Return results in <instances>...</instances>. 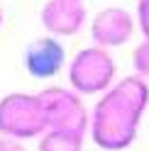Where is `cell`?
<instances>
[{
    "label": "cell",
    "mask_w": 149,
    "mask_h": 151,
    "mask_svg": "<svg viewBox=\"0 0 149 151\" xmlns=\"http://www.w3.org/2000/svg\"><path fill=\"white\" fill-rule=\"evenodd\" d=\"M37 98L42 102L46 129L86 137V132H88V110L83 107L81 98L73 90L51 86V88H44L42 93H37Z\"/></svg>",
    "instance_id": "277c9868"
},
{
    "label": "cell",
    "mask_w": 149,
    "mask_h": 151,
    "mask_svg": "<svg viewBox=\"0 0 149 151\" xmlns=\"http://www.w3.org/2000/svg\"><path fill=\"white\" fill-rule=\"evenodd\" d=\"M0 24H3V7H0Z\"/></svg>",
    "instance_id": "7c38bea8"
},
{
    "label": "cell",
    "mask_w": 149,
    "mask_h": 151,
    "mask_svg": "<svg viewBox=\"0 0 149 151\" xmlns=\"http://www.w3.org/2000/svg\"><path fill=\"white\" fill-rule=\"evenodd\" d=\"M81 149H83V137L56 129H46L39 137V146H37V151H81Z\"/></svg>",
    "instance_id": "ba28073f"
},
{
    "label": "cell",
    "mask_w": 149,
    "mask_h": 151,
    "mask_svg": "<svg viewBox=\"0 0 149 151\" xmlns=\"http://www.w3.org/2000/svg\"><path fill=\"white\" fill-rule=\"evenodd\" d=\"M117 66L108 49L86 46L69 63V81L76 95H98L105 93L115 81Z\"/></svg>",
    "instance_id": "3957f363"
},
{
    "label": "cell",
    "mask_w": 149,
    "mask_h": 151,
    "mask_svg": "<svg viewBox=\"0 0 149 151\" xmlns=\"http://www.w3.org/2000/svg\"><path fill=\"white\" fill-rule=\"evenodd\" d=\"M137 20H139V29H142L144 39L149 42V0H139V5H137Z\"/></svg>",
    "instance_id": "30bf717a"
},
{
    "label": "cell",
    "mask_w": 149,
    "mask_h": 151,
    "mask_svg": "<svg viewBox=\"0 0 149 151\" xmlns=\"http://www.w3.org/2000/svg\"><path fill=\"white\" fill-rule=\"evenodd\" d=\"M78 3H83V0H78Z\"/></svg>",
    "instance_id": "4fadbf2b"
},
{
    "label": "cell",
    "mask_w": 149,
    "mask_h": 151,
    "mask_svg": "<svg viewBox=\"0 0 149 151\" xmlns=\"http://www.w3.org/2000/svg\"><path fill=\"white\" fill-rule=\"evenodd\" d=\"M0 151H27V149L22 146V141H17V139L0 137Z\"/></svg>",
    "instance_id": "8fae6325"
},
{
    "label": "cell",
    "mask_w": 149,
    "mask_h": 151,
    "mask_svg": "<svg viewBox=\"0 0 149 151\" xmlns=\"http://www.w3.org/2000/svg\"><path fill=\"white\" fill-rule=\"evenodd\" d=\"M135 68H137V73H139L142 81L149 78V42L147 39L139 44L137 51H135Z\"/></svg>",
    "instance_id": "9c48e42d"
},
{
    "label": "cell",
    "mask_w": 149,
    "mask_h": 151,
    "mask_svg": "<svg viewBox=\"0 0 149 151\" xmlns=\"http://www.w3.org/2000/svg\"><path fill=\"white\" fill-rule=\"evenodd\" d=\"M132 32H135V20L125 7H105L93 17L90 24V37L100 49L127 44L132 39Z\"/></svg>",
    "instance_id": "5b68a950"
},
{
    "label": "cell",
    "mask_w": 149,
    "mask_h": 151,
    "mask_svg": "<svg viewBox=\"0 0 149 151\" xmlns=\"http://www.w3.org/2000/svg\"><path fill=\"white\" fill-rule=\"evenodd\" d=\"M149 105V86L139 76L113 83L88 115V132L105 151L127 149L137 137L142 115Z\"/></svg>",
    "instance_id": "6da1fadb"
},
{
    "label": "cell",
    "mask_w": 149,
    "mask_h": 151,
    "mask_svg": "<svg viewBox=\"0 0 149 151\" xmlns=\"http://www.w3.org/2000/svg\"><path fill=\"white\" fill-rule=\"evenodd\" d=\"M46 132L42 102L30 93H7L0 98V137L7 139H34Z\"/></svg>",
    "instance_id": "7a4b0ae2"
},
{
    "label": "cell",
    "mask_w": 149,
    "mask_h": 151,
    "mask_svg": "<svg viewBox=\"0 0 149 151\" xmlns=\"http://www.w3.org/2000/svg\"><path fill=\"white\" fill-rule=\"evenodd\" d=\"M22 63L30 76L34 78H51L66 63V51L56 37H37L25 46Z\"/></svg>",
    "instance_id": "8992f818"
},
{
    "label": "cell",
    "mask_w": 149,
    "mask_h": 151,
    "mask_svg": "<svg viewBox=\"0 0 149 151\" xmlns=\"http://www.w3.org/2000/svg\"><path fill=\"white\" fill-rule=\"evenodd\" d=\"M39 20L49 37H71L86 24V7L78 0H46Z\"/></svg>",
    "instance_id": "52a82bcc"
}]
</instances>
